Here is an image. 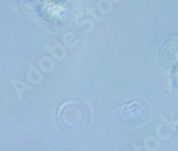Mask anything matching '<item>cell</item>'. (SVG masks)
Wrapping results in <instances>:
<instances>
[{
	"label": "cell",
	"instance_id": "6da1fadb",
	"mask_svg": "<svg viewBox=\"0 0 178 151\" xmlns=\"http://www.w3.org/2000/svg\"><path fill=\"white\" fill-rule=\"evenodd\" d=\"M137 150H138V151H141V147H138Z\"/></svg>",
	"mask_w": 178,
	"mask_h": 151
}]
</instances>
